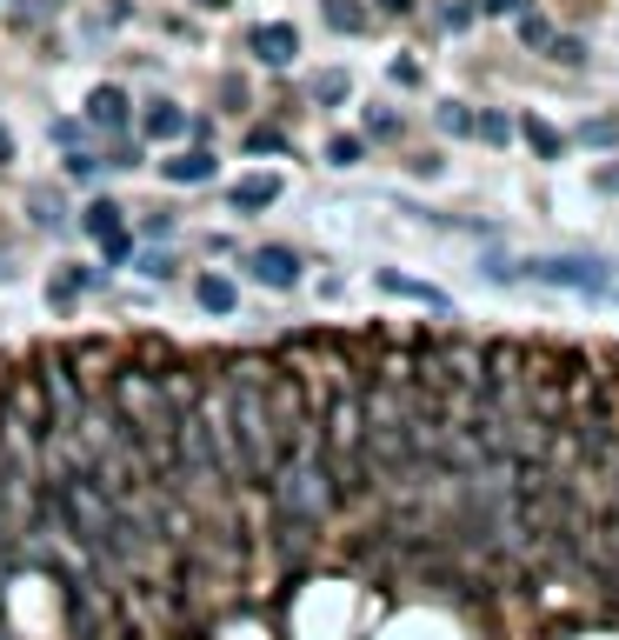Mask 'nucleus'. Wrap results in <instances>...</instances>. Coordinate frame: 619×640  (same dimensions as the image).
<instances>
[{"mask_svg": "<svg viewBox=\"0 0 619 640\" xmlns=\"http://www.w3.org/2000/svg\"><path fill=\"white\" fill-rule=\"evenodd\" d=\"M160 174H167L173 187H200V181H214V153H207V147H187V153L160 160Z\"/></svg>", "mask_w": 619, "mask_h": 640, "instance_id": "nucleus-5", "label": "nucleus"}, {"mask_svg": "<svg viewBox=\"0 0 619 640\" xmlns=\"http://www.w3.org/2000/svg\"><path fill=\"white\" fill-rule=\"evenodd\" d=\"M586 140H593V147H612V140H619V121H593Z\"/></svg>", "mask_w": 619, "mask_h": 640, "instance_id": "nucleus-25", "label": "nucleus"}, {"mask_svg": "<svg viewBox=\"0 0 619 640\" xmlns=\"http://www.w3.org/2000/svg\"><path fill=\"white\" fill-rule=\"evenodd\" d=\"M519 41H526V47H534V54H540V47L553 41V27H547V14H519Z\"/></svg>", "mask_w": 619, "mask_h": 640, "instance_id": "nucleus-16", "label": "nucleus"}, {"mask_svg": "<svg viewBox=\"0 0 619 640\" xmlns=\"http://www.w3.org/2000/svg\"><path fill=\"white\" fill-rule=\"evenodd\" d=\"M374 281H380L387 294H400V300H420V307H433V313H447V307H454V300L439 294V287H426V281H406V274H393V267H380Z\"/></svg>", "mask_w": 619, "mask_h": 640, "instance_id": "nucleus-8", "label": "nucleus"}, {"mask_svg": "<svg viewBox=\"0 0 619 640\" xmlns=\"http://www.w3.org/2000/svg\"><path fill=\"white\" fill-rule=\"evenodd\" d=\"M200 8H227V0H200Z\"/></svg>", "mask_w": 619, "mask_h": 640, "instance_id": "nucleus-31", "label": "nucleus"}, {"mask_svg": "<svg viewBox=\"0 0 619 640\" xmlns=\"http://www.w3.org/2000/svg\"><path fill=\"white\" fill-rule=\"evenodd\" d=\"M346 94H353V80H346V73H340V67H333V73H320V80H313V101H320V107H340V101H346Z\"/></svg>", "mask_w": 619, "mask_h": 640, "instance_id": "nucleus-15", "label": "nucleus"}, {"mask_svg": "<svg viewBox=\"0 0 619 640\" xmlns=\"http://www.w3.org/2000/svg\"><path fill=\"white\" fill-rule=\"evenodd\" d=\"M220 101H227V107H240V101H247V80H240V73H227V80H220Z\"/></svg>", "mask_w": 619, "mask_h": 640, "instance_id": "nucleus-26", "label": "nucleus"}, {"mask_svg": "<svg viewBox=\"0 0 619 640\" xmlns=\"http://www.w3.org/2000/svg\"><path fill=\"white\" fill-rule=\"evenodd\" d=\"M280 147H287L280 127H247V153H280Z\"/></svg>", "mask_w": 619, "mask_h": 640, "instance_id": "nucleus-18", "label": "nucleus"}, {"mask_svg": "<svg viewBox=\"0 0 619 640\" xmlns=\"http://www.w3.org/2000/svg\"><path fill=\"white\" fill-rule=\"evenodd\" d=\"M140 274L147 281H173V254H140Z\"/></svg>", "mask_w": 619, "mask_h": 640, "instance_id": "nucleus-24", "label": "nucleus"}, {"mask_svg": "<svg viewBox=\"0 0 619 640\" xmlns=\"http://www.w3.org/2000/svg\"><path fill=\"white\" fill-rule=\"evenodd\" d=\"M253 54L267 60V67H294V54H300V27H287V21L260 27V34H253Z\"/></svg>", "mask_w": 619, "mask_h": 640, "instance_id": "nucleus-4", "label": "nucleus"}, {"mask_svg": "<svg viewBox=\"0 0 619 640\" xmlns=\"http://www.w3.org/2000/svg\"><path fill=\"white\" fill-rule=\"evenodd\" d=\"M473 121L480 114H467L460 101H439V127H447V134H473Z\"/></svg>", "mask_w": 619, "mask_h": 640, "instance_id": "nucleus-17", "label": "nucleus"}, {"mask_svg": "<svg viewBox=\"0 0 619 640\" xmlns=\"http://www.w3.org/2000/svg\"><path fill=\"white\" fill-rule=\"evenodd\" d=\"M80 227H87V233H94V240H107V233H121L127 220H121V207H114V201H94V207H87V214H80Z\"/></svg>", "mask_w": 619, "mask_h": 640, "instance_id": "nucleus-12", "label": "nucleus"}, {"mask_svg": "<svg viewBox=\"0 0 619 640\" xmlns=\"http://www.w3.org/2000/svg\"><path fill=\"white\" fill-rule=\"evenodd\" d=\"M107 408H114L127 427H140V421L167 414V400H160V374H147V367H114V374H107Z\"/></svg>", "mask_w": 619, "mask_h": 640, "instance_id": "nucleus-1", "label": "nucleus"}, {"mask_svg": "<svg viewBox=\"0 0 619 640\" xmlns=\"http://www.w3.org/2000/svg\"><path fill=\"white\" fill-rule=\"evenodd\" d=\"M547 54H553L560 67H580V60H586V47H580V41H566V34H553V41H547Z\"/></svg>", "mask_w": 619, "mask_h": 640, "instance_id": "nucleus-20", "label": "nucleus"}, {"mask_svg": "<svg viewBox=\"0 0 619 640\" xmlns=\"http://www.w3.org/2000/svg\"><path fill=\"white\" fill-rule=\"evenodd\" d=\"M101 254H107V267H121V261H127V254H134V240H127V227H121V233H107V240H101Z\"/></svg>", "mask_w": 619, "mask_h": 640, "instance_id": "nucleus-22", "label": "nucleus"}, {"mask_svg": "<svg viewBox=\"0 0 619 640\" xmlns=\"http://www.w3.org/2000/svg\"><path fill=\"white\" fill-rule=\"evenodd\" d=\"M8 160H14V134H8V127H0V168H8Z\"/></svg>", "mask_w": 619, "mask_h": 640, "instance_id": "nucleus-29", "label": "nucleus"}, {"mask_svg": "<svg viewBox=\"0 0 619 640\" xmlns=\"http://www.w3.org/2000/svg\"><path fill=\"white\" fill-rule=\"evenodd\" d=\"M140 134H147V140H181V134H187V114H181V101H147V114H140Z\"/></svg>", "mask_w": 619, "mask_h": 640, "instance_id": "nucleus-6", "label": "nucleus"}, {"mask_svg": "<svg viewBox=\"0 0 619 640\" xmlns=\"http://www.w3.org/2000/svg\"><path fill=\"white\" fill-rule=\"evenodd\" d=\"M227 201L247 207V214H260V207H274V201H280V181H274V174H247V181L227 187Z\"/></svg>", "mask_w": 619, "mask_h": 640, "instance_id": "nucleus-9", "label": "nucleus"}, {"mask_svg": "<svg viewBox=\"0 0 619 640\" xmlns=\"http://www.w3.org/2000/svg\"><path fill=\"white\" fill-rule=\"evenodd\" d=\"M519 274H534V281H547V287H573V294H599L606 281H612V267L606 261H566V254H547V261H526Z\"/></svg>", "mask_w": 619, "mask_h": 640, "instance_id": "nucleus-2", "label": "nucleus"}, {"mask_svg": "<svg viewBox=\"0 0 619 640\" xmlns=\"http://www.w3.org/2000/svg\"><path fill=\"white\" fill-rule=\"evenodd\" d=\"M380 8H387V14H406V8H413V0H380Z\"/></svg>", "mask_w": 619, "mask_h": 640, "instance_id": "nucleus-30", "label": "nucleus"}, {"mask_svg": "<svg viewBox=\"0 0 619 640\" xmlns=\"http://www.w3.org/2000/svg\"><path fill=\"white\" fill-rule=\"evenodd\" d=\"M247 274H253L260 287H280V294L300 287V261H294L287 248H253V254H247Z\"/></svg>", "mask_w": 619, "mask_h": 640, "instance_id": "nucleus-3", "label": "nucleus"}, {"mask_svg": "<svg viewBox=\"0 0 619 640\" xmlns=\"http://www.w3.org/2000/svg\"><path fill=\"white\" fill-rule=\"evenodd\" d=\"M194 294H200V307H207V313H233V300H240V287H233L227 274H200V287H194Z\"/></svg>", "mask_w": 619, "mask_h": 640, "instance_id": "nucleus-10", "label": "nucleus"}, {"mask_svg": "<svg viewBox=\"0 0 619 640\" xmlns=\"http://www.w3.org/2000/svg\"><path fill=\"white\" fill-rule=\"evenodd\" d=\"M87 121H94L101 134H121L127 127V94L121 88H94L87 94Z\"/></svg>", "mask_w": 619, "mask_h": 640, "instance_id": "nucleus-7", "label": "nucleus"}, {"mask_svg": "<svg viewBox=\"0 0 619 640\" xmlns=\"http://www.w3.org/2000/svg\"><path fill=\"white\" fill-rule=\"evenodd\" d=\"M367 134H374V140H393V134H400V114H374V107H367Z\"/></svg>", "mask_w": 619, "mask_h": 640, "instance_id": "nucleus-23", "label": "nucleus"}, {"mask_svg": "<svg viewBox=\"0 0 619 640\" xmlns=\"http://www.w3.org/2000/svg\"><path fill=\"white\" fill-rule=\"evenodd\" d=\"M519 134H526V147H534L540 160H560V147H566V140H560V134H553L547 121H534V114H526V121H519Z\"/></svg>", "mask_w": 619, "mask_h": 640, "instance_id": "nucleus-11", "label": "nucleus"}, {"mask_svg": "<svg viewBox=\"0 0 619 640\" xmlns=\"http://www.w3.org/2000/svg\"><path fill=\"white\" fill-rule=\"evenodd\" d=\"M326 160H333V168H353V160H360V140H353V134L326 140Z\"/></svg>", "mask_w": 619, "mask_h": 640, "instance_id": "nucleus-19", "label": "nucleus"}, {"mask_svg": "<svg viewBox=\"0 0 619 640\" xmlns=\"http://www.w3.org/2000/svg\"><path fill=\"white\" fill-rule=\"evenodd\" d=\"M593 181H599V187H606V194H619V168H599V174H593Z\"/></svg>", "mask_w": 619, "mask_h": 640, "instance_id": "nucleus-28", "label": "nucleus"}, {"mask_svg": "<svg viewBox=\"0 0 619 640\" xmlns=\"http://www.w3.org/2000/svg\"><path fill=\"white\" fill-rule=\"evenodd\" d=\"M473 134H480V140H493V147H500V140H506V134H513V127H506V114H480V121H473Z\"/></svg>", "mask_w": 619, "mask_h": 640, "instance_id": "nucleus-21", "label": "nucleus"}, {"mask_svg": "<svg viewBox=\"0 0 619 640\" xmlns=\"http://www.w3.org/2000/svg\"><path fill=\"white\" fill-rule=\"evenodd\" d=\"M480 14H519V0H480Z\"/></svg>", "mask_w": 619, "mask_h": 640, "instance_id": "nucleus-27", "label": "nucleus"}, {"mask_svg": "<svg viewBox=\"0 0 619 640\" xmlns=\"http://www.w3.org/2000/svg\"><path fill=\"white\" fill-rule=\"evenodd\" d=\"M326 27L360 34V27H367V8H360V0H326Z\"/></svg>", "mask_w": 619, "mask_h": 640, "instance_id": "nucleus-14", "label": "nucleus"}, {"mask_svg": "<svg viewBox=\"0 0 619 640\" xmlns=\"http://www.w3.org/2000/svg\"><path fill=\"white\" fill-rule=\"evenodd\" d=\"M94 281H101V267H67V274H54V287H47V300H60V307H67V300L80 294V287H94Z\"/></svg>", "mask_w": 619, "mask_h": 640, "instance_id": "nucleus-13", "label": "nucleus"}]
</instances>
